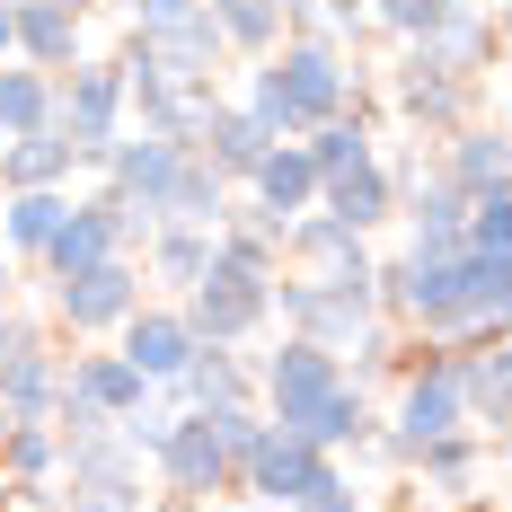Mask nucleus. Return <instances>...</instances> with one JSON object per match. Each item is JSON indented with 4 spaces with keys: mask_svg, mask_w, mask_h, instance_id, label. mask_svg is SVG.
<instances>
[{
    "mask_svg": "<svg viewBox=\"0 0 512 512\" xmlns=\"http://www.w3.org/2000/svg\"><path fill=\"white\" fill-rule=\"evenodd\" d=\"M195 9H204V0H142V9H133V27H142V36H159V27L195 18Z\"/></svg>",
    "mask_w": 512,
    "mask_h": 512,
    "instance_id": "39",
    "label": "nucleus"
},
{
    "mask_svg": "<svg viewBox=\"0 0 512 512\" xmlns=\"http://www.w3.org/2000/svg\"><path fill=\"white\" fill-rule=\"evenodd\" d=\"M45 124H53V71H36V62H0V142L45 133Z\"/></svg>",
    "mask_w": 512,
    "mask_h": 512,
    "instance_id": "32",
    "label": "nucleus"
},
{
    "mask_svg": "<svg viewBox=\"0 0 512 512\" xmlns=\"http://www.w3.org/2000/svg\"><path fill=\"white\" fill-rule=\"evenodd\" d=\"M186 318H195L204 345H248V336L274 327V274H239V265L212 256V274L186 292Z\"/></svg>",
    "mask_w": 512,
    "mask_h": 512,
    "instance_id": "13",
    "label": "nucleus"
},
{
    "mask_svg": "<svg viewBox=\"0 0 512 512\" xmlns=\"http://www.w3.org/2000/svg\"><path fill=\"white\" fill-rule=\"evenodd\" d=\"M159 398H177V407H256V362L239 345H204Z\"/></svg>",
    "mask_w": 512,
    "mask_h": 512,
    "instance_id": "21",
    "label": "nucleus"
},
{
    "mask_svg": "<svg viewBox=\"0 0 512 512\" xmlns=\"http://www.w3.org/2000/svg\"><path fill=\"white\" fill-rule=\"evenodd\" d=\"M151 239V221L124 204L115 186H98V195H71V221H62V239L45 248V283H71V274H89V265H106V256H133Z\"/></svg>",
    "mask_w": 512,
    "mask_h": 512,
    "instance_id": "11",
    "label": "nucleus"
},
{
    "mask_svg": "<svg viewBox=\"0 0 512 512\" xmlns=\"http://www.w3.org/2000/svg\"><path fill=\"white\" fill-rule=\"evenodd\" d=\"M504 512H512V504H504Z\"/></svg>",
    "mask_w": 512,
    "mask_h": 512,
    "instance_id": "49",
    "label": "nucleus"
},
{
    "mask_svg": "<svg viewBox=\"0 0 512 512\" xmlns=\"http://www.w3.org/2000/svg\"><path fill=\"white\" fill-rule=\"evenodd\" d=\"M142 274L168 283V292H195L212 274V230L204 221H151V239H142Z\"/></svg>",
    "mask_w": 512,
    "mask_h": 512,
    "instance_id": "25",
    "label": "nucleus"
},
{
    "mask_svg": "<svg viewBox=\"0 0 512 512\" xmlns=\"http://www.w3.org/2000/svg\"><path fill=\"white\" fill-rule=\"evenodd\" d=\"M345 380H354L345 354H327V345H309V336H274L265 362H256V407H265V424H283V433H309Z\"/></svg>",
    "mask_w": 512,
    "mask_h": 512,
    "instance_id": "5",
    "label": "nucleus"
},
{
    "mask_svg": "<svg viewBox=\"0 0 512 512\" xmlns=\"http://www.w3.org/2000/svg\"><path fill=\"white\" fill-rule=\"evenodd\" d=\"M460 318H468V345L512 336V256L460 248Z\"/></svg>",
    "mask_w": 512,
    "mask_h": 512,
    "instance_id": "24",
    "label": "nucleus"
},
{
    "mask_svg": "<svg viewBox=\"0 0 512 512\" xmlns=\"http://www.w3.org/2000/svg\"><path fill=\"white\" fill-rule=\"evenodd\" d=\"M212 18H221L230 53H248V62L283 45V0H212Z\"/></svg>",
    "mask_w": 512,
    "mask_h": 512,
    "instance_id": "34",
    "label": "nucleus"
},
{
    "mask_svg": "<svg viewBox=\"0 0 512 512\" xmlns=\"http://www.w3.org/2000/svg\"><path fill=\"white\" fill-rule=\"evenodd\" d=\"M36 345H53V318L45 309H0V362H18V354H36Z\"/></svg>",
    "mask_w": 512,
    "mask_h": 512,
    "instance_id": "37",
    "label": "nucleus"
},
{
    "mask_svg": "<svg viewBox=\"0 0 512 512\" xmlns=\"http://www.w3.org/2000/svg\"><path fill=\"white\" fill-rule=\"evenodd\" d=\"M0 477L18 486V504H45L62 477V424H9L0 433Z\"/></svg>",
    "mask_w": 512,
    "mask_h": 512,
    "instance_id": "26",
    "label": "nucleus"
},
{
    "mask_svg": "<svg viewBox=\"0 0 512 512\" xmlns=\"http://www.w3.org/2000/svg\"><path fill=\"white\" fill-rule=\"evenodd\" d=\"M159 389L124 362V345H80V354H62V442H80V433H106V424H133V415L151 407Z\"/></svg>",
    "mask_w": 512,
    "mask_h": 512,
    "instance_id": "4",
    "label": "nucleus"
},
{
    "mask_svg": "<svg viewBox=\"0 0 512 512\" xmlns=\"http://www.w3.org/2000/svg\"><path fill=\"white\" fill-rule=\"evenodd\" d=\"M256 62H265V80H274V98H283V115H274L283 142H301L327 115L362 106V71H354V53L336 45V36H283V45L256 53Z\"/></svg>",
    "mask_w": 512,
    "mask_h": 512,
    "instance_id": "2",
    "label": "nucleus"
},
{
    "mask_svg": "<svg viewBox=\"0 0 512 512\" xmlns=\"http://www.w3.org/2000/svg\"><path fill=\"white\" fill-rule=\"evenodd\" d=\"M71 9H98V0H71Z\"/></svg>",
    "mask_w": 512,
    "mask_h": 512,
    "instance_id": "46",
    "label": "nucleus"
},
{
    "mask_svg": "<svg viewBox=\"0 0 512 512\" xmlns=\"http://www.w3.org/2000/svg\"><path fill=\"white\" fill-rule=\"evenodd\" d=\"M495 71H512V0H495Z\"/></svg>",
    "mask_w": 512,
    "mask_h": 512,
    "instance_id": "40",
    "label": "nucleus"
},
{
    "mask_svg": "<svg viewBox=\"0 0 512 512\" xmlns=\"http://www.w3.org/2000/svg\"><path fill=\"white\" fill-rule=\"evenodd\" d=\"M389 106L407 115L424 142H442V133H460L468 115H477V80H468L460 62L442 45H398V71H389Z\"/></svg>",
    "mask_w": 512,
    "mask_h": 512,
    "instance_id": "9",
    "label": "nucleus"
},
{
    "mask_svg": "<svg viewBox=\"0 0 512 512\" xmlns=\"http://www.w3.org/2000/svg\"><path fill=\"white\" fill-rule=\"evenodd\" d=\"M124 124H133V89H124V62L115 53H89V62H71L53 80V133L80 159H98Z\"/></svg>",
    "mask_w": 512,
    "mask_h": 512,
    "instance_id": "8",
    "label": "nucleus"
},
{
    "mask_svg": "<svg viewBox=\"0 0 512 512\" xmlns=\"http://www.w3.org/2000/svg\"><path fill=\"white\" fill-rule=\"evenodd\" d=\"M442 177H451L460 195H495V186H512V124L468 115L460 133H442Z\"/></svg>",
    "mask_w": 512,
    "mask_h": 512,
    "instance_id": "20",
    "label": "nucleus"
},
{
    "mask_svg": "<svg viewBox=\"0 0 512 512\" xmlns=\"http://www.w3.org/2000/svg\"><path fill=\"white\" fill-rule=\"evenodd\" d=\"M98 9H115V18H133V9H142V0H98Z\"/></svg>",
    "mask_w": 512,
    "mask_h": 512,
    "instance_id": "43",
    "label": "nucleus"
},
{
    "mask_svg": "<svg viewBox=\"0 0 512 512\" xmlns=\"http://www.w3.org/2000/svg\"><path fill=\"white\" fill-rule=\"evenodd\" d=\"M0 433H9V407H0Z\"/></svg>",
    "mask_w": 512,
    "mask_h": 512,
    "instance_id": "47",
    "label": "nucleus"
},
{
    "mask_svg": "<svg viewBox=\"0 0 512 512\" xmlns=\"http://www.w3.org/2000/svg\"><path fill=\"white\" fill-rule=\"evenodd\" d=\"M495 451H504V460H512V424H504V433H495Z\"/></svg>",
    "mask_w": 512,
    "mask_h": 512,
    "instance_id": "45",
    "label": "nucleus"
},
{
    "mask_svg": "<svg viewBox=\"0 0 512 512\" xmlns=\"http://www.w3.org/2000/svg\"><path fill=\"white\" fill-rule=\"evenodd\" d=\"M142 301H151L142 256H106V265L71 274V283H45V318L71 327V345H115V327H124Z\"/></svg>",
    "mask_w": 512,
    "mask_h": 512,
    "instance_id": "6",
    "label": "nucleus"
},
{
    "mask_svg": "<svg viewBox=\"0 0 512 512\" xmlns=\"http://www.w3.org/2000/svg\"><path fill=\"white\" fill-rule=\"evenodd\" d=\"M9 36H18V18H9V0H0V62H9Z\"/></svg>",
    "mask_w": 512,
    "mask_h": 512,
    "instance_id": "42",
    "label": "nucleus"
},
{
    "mask_svg": "<svg viewBox=\"0 0 512 512\" xmlns=\"http://www.w3.org/2000/svg\"><path fill=\"white\" fill-rule=\"evenodd\" d=\"M309 159H318V177H336V168H354V159H371L380 142H371V115L362 106H345V115H327L318 133H301Z\"/></svg>",
    "mask_w": 512,
    "mask_h": 512,
    "instance_id": "35",
    "label": "nucleus"
},
{
    "mask_svg": "<svg viewBox=\"0 0 512 512\" xmlns=\"http://www.w3.org/2000/svg\"><path fill=\"white\" fill-rule=\"evenodd\" d=\"M407 468H415V495L460 504V495H477V477H486V442H477V424H468V433H451V442H424Z\"/></svg>",
    "mask_w": 512,
    "mask_h": 512,
    "instance_id": "27",
    "label": "nucleus"
},
{
    "mask_svg": "<svg viewBox=\"0 0 512 512\" xmlns=\"http://www.w3.org/2000/svg\"><path fill=\"white\" fill-rule=\"evenodd\" d=\"M195 151H204L212 168L230 177V186H248V177H256V159L274 151V133H265V124H256V115H248L239 98H212L204 133H195Z\"/></svg>",
    "mask_w": 512,
    "mask_h": 512,
    "instance_id": "23",
    "label": "nucleus"
},
{
    "mask_svg": "<svg viewBox=\"0 0 512 512\" xmlns=\"http://www.w3.org/2000/svg\"><path fill=\"white\" fill-rule=\"evenodd\" d=\"M0 407H9V424H53V407H62V354L36 345V354L0 362Z\"/></svg>",
    "mask_w": 512,
    "mask_h": 512,
    "instance_id": "30",
    "label": "nucleus"
},
{
    "mask_svg": "<svg viewBox=\"0 0 512 512\" xmlns=\"http://www.w3.org/2000/svg\"><path fill=\"white\" fill-rule=\"evenodd\" d=\"M318 186H327V177H318L309 142H274V151L256 159V177L239 186V195H248V221H265V230L283 239L301 212H318Z\"/></svg>",
    "mask_w": 512,
    "mask_h": 512,
    "instance_id": "16",
    "label": "nucleus"
},
{
    "mask_svg": "<svg viewBox=\"0 0 512 512\" xmlns=\"http://www.w3.org/2000/svg\"><path fill=\"white\" fill-rule=\"evenodd\" d=\"M9 301H18V256L0 248V309H9Z\"/></svg>",
    "mask_w": 512,
    "mask_h": 512,
    "instance_id": "41",
    "label": "nucleus"
},
{
    "mask_svg": "<svg viewBox=\"0 0 512 512\" xmlns=\"http://www.w3.org/2000/svg\"><path fill=\"white\" fill-rule=\"evenodd\" d=\"M9 504H18V486H9V477H0V512H9Z\"/></svg>",
    "mask_w": 512,
    "mask_h": 512,
    "instance_id": "44",
    "label": "nucleus"
},
{
    "mask_svg": "<svg viewBox=\"0 0 512 512\" xmlns=\"http://www.w3.org/2000/svg\"><path fill=\"white\" fill-rule=\"evenodd\" d=\"M186 159H195V142H159V133H133V124H124L89 168H98L142 221H168V212H177V177H186Z\"/></svg>",
    "mask_w": 512,
    "mask_h": 512,
    "instance_id": "12",
    "label": "nucleus"
},
{
    "mask_svg": "<svg viewBox=\"0 0 512 512\" xmlns=\"http://www.w3.org/2000/svg\"><path fill=\"white\" fill-rule=\"evenodd\" d=\"M380 309L424 336V345H468V318H460V248L433 256V248H398L380 265Z\"/></svg>",
    "mask_w": 512,
    "mask_h": 512,
    "instance_id": "3",
    "label": "nucleus"
},
{
    "mask_svg": "<svg viewBox=\"0 0 512 512\" xmlns=\"http://www.w3.org/2000/svg\"><path fill=\"white\" fill-rule=\"evenodd\" d=\"M151 468H159V486H168V495H186V504L239 495V451H230L221 415H204V407H177L168 424H159Z\"/></svg>",
    "mask_w": 512,
    "mask_h": 512,
    "instance_id": "7",
    "label": "nucleus"
},
{
    "mask_svg": "<svg viewBox=\"0 0 512 512\" xmlns=\"http://www.w3.org/2000/svg\"><path fill=\"white\" fill-rule=\"evenodd\" d=\"M318 212H336L345 230H380V221H398V168L371 151V159H354V168H336L327 186H318Z\"/></svg>",
    "mask_w": 512,
    "mask_h": 512,
    "instance_id": "19",
    "label": "nucleus"
},
{
    "mask_svg": "<svg viewBox=\"0 0 512 512\" xmlns=\"http://www.w3.org/2000/svg\"><path fill=\"white\" fill-rule=\"evenodd\" d=\"M292 512H371V495L354 486V468H327V477H318V486H309Z\"/></svg>",
    "mask_w": 512,
    "mask_h": 512,
    "instance_id": "38",
    "label": "nucleus"
},
{
    "mask_svg": "<svg viewBox=\"0 0 512 512\" xmlns=\"http://www.w3.org/2000/svg\"><path fill=\"white\" fill-rule=\"evenodd\" d=\"M115 345H124V362L151 380V389H168L186 362L204 354V336H195V318H186V301H142L124 327H115Z\"/></svg>",
    "mask_w": 512,
    "mask_h": 512,
    "instance_id": "15",
    "label": "nucleus"
},
{
    "mask_svg": "<svg viewBox=\"0 0 512 512\" xmlns=\"http://www.w3.org/2000/svg\"><path fill=\"white\" fill-rule=\"evenodd\" d=\"M468 248L477 256H512V186L468 195Z\"/></svg>",
    "mask_w": 512,
    "mask_h": 512,
    "instance_id": "36",
    "label": "nucleus"
},
{
    "mask_svg": "<svg viewBox=\"0 0 512 512\" xmlns=\"http://www.w3.org/2000/svg\"><path fill=\"white\" fill-rule=\"evenodd\" d=\"M80 168H89V159L71 151L53 124L45 133H18V142H0V195H18V186H71Z\"/></svg>",
    "mask_w": 512,
    "mask_h": 512,
    "instance_id": "29",
    "label": "nucleus"
},
{
    "mask_svg": "<svg viewBox=\"0 0 512 512\" xmlns=\"http://www.w3.org/2000/svg\"><path fill=\"white\" fill-rule=\"evenodd\" d=\"M124 62V89H133V133H159V142H195L204 133V115H212V80H186V71H168L142 36L115 53Z\"/></svg>",
    "mask_w": 512,
    "mask_h": 512,
    "instance_id": "10",
    "label": "nucleus"
},
{
    "mask_svg": "<svg viewBox=\"0 0 512 512\" xmlns=\"http://www.w3.org/2000/svg\"><path fill=\"white\" fill-rule=\"evenodd\" d=\"M9 9H18V0H9Z\"/></svg>",
    "mask_w": 512,
    "mask_h": 512,
    "instance_id": "48",
    "label": "nucleus"
},
{
    "mask_svg": "<svg viewBox=\"0 0 512 512\" xmlns=\"http://www.w3.org/2000/svg\"><path fill=\"white\" fill-rule=\"evenodd\" d=\"M460 380H468V415L486 433L512 424V336H486V345H460Z\"/></svg>",
    "mask_w": 512,
    "mask_h": 512,
    "instance_id": "28",
    "label": "nucleus"
},
{
    "mask_svg": "<svg viewBox=\"0 0 512 512\" xmlns=\"http://www.w3.org/2000/svg\"><path fill=\"white\" fill-rule=\"evenodd\" d=\"M18 18V36H9V62H36V71H71V62H89V9H71V0H18L9 9Z\"/></svg>",
    "mask_w": 512,
    "mask_h": 512,
    "instance_id": "18",
    "label": "nucleus"
},
{
    "mask_svg": "<svg viewBox=\"0 0 512 512\" xmlns=\"http://www.w3.org/2000/svg\"><path fill=\"white\" fill-rule=\"evenodd\" d=\"M468 424H477V415H468L460 345H424V336H415L407 362H398V398L380 415V451H389V460H415L424 442H451Z\"/></svg>",
    "mask_w": 512,
    "mask_h": 512,
    "instance_id": "1",
    "label": "nucleus"
},
{
    "mask_svg": "<svg viewBox=\"0 0 512 512\" xmlns=\"http://www.w3.org/2000/svg\"><path fill=\"white\" fill-rule=\"evenodd\" d=\"M398 221H407V248H433V256L468 248V195L442 177V159L433 168L415 159L407 177H398Z\"/></svg>",
    "mask_w": 512,
    "mask_h": 512,
    "instance_id": "17",
    "label": "nucleus"
},
{
    "mask_svg": "<svg viewBox=\"0 0 512 512\" xmlns=\"http://www.w3.org/2000/svg\"><path fill=\"white\" fill-rule=\"evenodd\" d=\"M354 248H362V230H345L336 212H301L283 230V265H301V274H327V265H345Z\"/></svg>",
    "mask_w": 512,
    "mask_h": 512,
    "instance_id": "33",
    "label": "nucleus"
},
{
    "mask_svg": "<svg viewBox=\"0 0 512 512\" xmlns=\"http://www.w3.org/2000/svg\"><path fill=\"white\" fill-rule=\"evenodd\" d=\"M327 468H336V451H318L309 433H283V424H265V442H256V451H248V468H239V495H248V504L292 512V504L309 495V486L327 477Z\"/></svg>",
    "mask_w": 512,
    "mask_h": 512,
    "instance_id": "14",
    "label": "nucleus"
},
{
    "mask_svg": "<svg viewBox=\"0 0 512 512\" xmlns=\"http://www.w3.org/2000/svg\"><path fill=\"white\" fill-rule=\"evenodd\" d=\"M62 221H71V186H18V195H0V248L18 265H45Z\"/></svg>",
    "mask_w": 512,
    "mask_h": 512,
    "instance_id": "22",
    "label": "nucleus"
},
{
    "mask_svg": "<svg viewBox=\"0 0 512 512\" xmlns=\"http://www.w3.org/2000/svg\"><path fill=\"white\" fill-rule=\"evenodd\" d=\"M142 36V27H133ZM142 45L168 62V71H186V80H212V62H230V36H221V18H212V0L195 9V18H177V27H159V36H142Z\"/></svg>",
    "mask_w": 512,
    "mask_h": 512,
    "instance_id": "31",
    "label": "nucleus"
}]
</instances>
